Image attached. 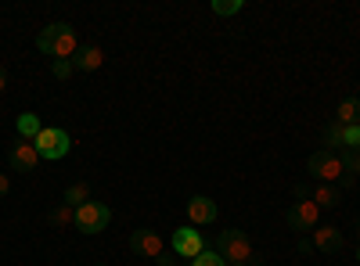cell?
<instances>
[{"instance_id":"1","label":"cell","mask_w":360,"mask_h":266,"mask_svg":"<svg viewBox=\"0 0 360 266\" xmlns=\"http://www.w3.org/2000/svg\"><path fill=\"white\" fill-rule=\"evenodd\" d=\"M37 47H40L44 54H51L54 62H69V58L79 51V40H76V29H72V25L51 22L44 33L37 36Z\"/></svg>"},{"instance_id":"2","label":"cell","mask_w":360,"mask_h":266,"mask_svg":"<svg viewBox=\"0 0 360 266\" xmlns=\"http://www.w3.org/2000/svg\"><path fill=\"white\" fill-rule=\"evenodd\" d=\"M217 252L227 259V266H249L256 248H252V238L245 230H224L220 241H217Z\"/></svg>"},{"instance_id":"3","label":"cell","mask_w":360,"mask_h":266,"mask_svg":"<svg viewBox=\"0 0 360 266\" xmlns=\"http://www.w3.org/2000/svg\"><path fill=\"white\" fill-rule=\"evenodd\" d=\"M310 173L317 176L321 184H335V180H349V173H346V162L339 152H317L310 155Z\"/></svg>"},{"instance_id":"4","label":"cell","mask_w":360,"mask_h":266,"mask_svg":"<svg viewBox=\"0 0 360 266\" xmlns=\"http://www.w3.org/2000/svg\"><path fill=\"white\" fill-rule=\"evenodd\" d=\"M108 220H112V209L105 201H83L79 209H76V230L79 234H101L105 227H108Z\"/></svg>"},{"instance_id":"5","label":"cell","mask_w":360,"mask_h":266,"mask_svg":"<svg viewBox=\"0 0 360 266\" xmlns=\"http://www.w3.org/2000/svg\"><path fill=\"white\" fill-rule=\"evenodd\" d=\"M33 144H37L40 159H51V162H54V159H65L69 147H72V140H69V133H65L62 126H44Z\"/></svg>"},{"instance_id":"6","label":"cell","mask_w":360,"mask_h":266,"mask_svg":"<svg viewBox=\"0 0 360 266\" xmlns=\"http://www.w3.org/2000/svg\"><path fill=\"white\" fill-rule=\"evenodd\" d=\"M173 252H176V259H198L202 252H205V234L198 230V227H180V230H173Z\"/></svg>"},{"instance_id":"7","label":"cell","mask_w":360,"mask_h":266,"mask_svg":"<svg viewBox=\"0 0 360 266\" xmlns=\"http://www.w3.org/2000/svg\"><path fill=\"white\" fill-rule=\"evenodd\" d=\"M335 147H342V152H360V123H353V126L332 123L328 126V152H335Z\"/></svg>"},{"instance_id":"8","label":"cell","mask_w":360,"mask_h":266,"mask_svg":"<svg viewBox=\"0 0 360 266\" xmlns=\"http://www.w3.org/2000/svg\"><path fill=\"white\" fill-rule=\"evenodd\" d=\"M288 227H295V230H314V227H321V209H317L310 198L295 201L292 209H288Z\"/></svg>"},{"instance_id":"9","label":"cell","mask_w":360,"mask_h":266,"mask_svg":"<svg viewBox=\"0 0 360 266\" xmlns=\"http://www.w3.org/2000/svg\"><path fill=\"white\" fill-rule=\"evenodd\" d=\"M217 201L213 198H205V194H195L191 201H188V223L191 227H209V223H213L217 220Z\"/></svg>"},{"instance_id":"10","label":"cell","mask_w":360,"mask_h":266,"mask_svg":"<svg viewBox=\"0 0 360 266\" xmlns=\"http://www.w3.org/2000/svg\"><path fill=\"white\" fill-rule=\"evenodd\" d=\"M130 245H134V252H141V255H148V259H159V262H162V255H166V245H162V238H159L155 230H134Z\"/></svg>"},{"instance_id":"11","label":"cell","mask_w":360,"mask_h":266,"mask_svg":"<svg viewBox=\"0 0 360 266\" xmlns=\"http://www.w3.org/2000/svg\"><path fill=\"white\" fill-rule=\"evenodd\" d=\"M37 162H40V152H37L33 140H18L11 147V166L15 169H37Z\"/></svg>"},{"instance_id":"12","label":"cell","mask_w":360,"mask_h":266,"mask_svg":"<svg viewBox=\"0 0 360 266\" xmlns=\"http://www.w3.org/2000/svg\"><path fill=\"white\" fill-rule=\"evenodd\" d=\"M314 234V248H321V252H332V248H339L342 245V234H339V227H332V223H324V227H314L310 230Z\"/></svg>"},{"instance_id":"13","label":"cell","mask_w":360,"mask_h":266,"mask_svg":"<svg viewBox=\"0 0 360 266\" xmlns=\"http://www.w3.org/2000/svg\"><path fill=\"white\" fill-rule=\"evenodd\" d=\"M15 130H18V140H37L44 123H40V115L37 112H22L18 119H15Z\"/></svg>"},{"instance_id":"14","label":"cell","mask_w":360,"mask_h":266,"mask_svg":"<svg viewBox=\"0 0 360 266\" xmlns=\"http://www.w3.org/2000/svg\"><path fill=\"white\" fill-rule=\"evenodd\" d=\"M310 201H314L317 209L324 213V209H335V205L342 201V194L335 191V184H321V187H317V191L310 194Z\"/></svg>"},{"instance_id":"15","label":"cell","mask_w":360,"mask_h":266,"mask_svg":"<svg viewBox=\"0 0 360 266\" xmlns=\"http://www.w3.org/2000/svg\"><path fill=\"white\" fill-rule=\"evenodd\" d=\"M335 123H339V126H353V123H360V98H346V101H339V108H335Z\"/></svg>"},{"instance_id":"16","label":"cell","mask_w":360,"mask_h":266,"mask_svg":"<svg viewBox=\"0 0 360 266\" xmlns=\"http://www.w3.org/2000/svg\"><path fill=\"white\" fill-rule=\"evenodd\" d=\"M105 65V51L101 47H86L79 58H76V69H83V72H98Z\"/></svg>"},{"instance_id":"17","label":"cell","mask_w":360,"mask_h":266,"mask_svg":"<svg viewBox=\"0 0 360 266\" xmlns=\"http://www.w3.org/2000/svg\"><path fill=\"white\" fill-rule=\"evenodd\" d=\"M83 201H90V187H86V184H72V187L65 191V205H76V209H79Z\"/></svg>"},{"instance_id":"18","label":"cell","mask_w":360,"mask_h":266,"mask_svg":"<svg viewBox=\"0 0 360 266\" xmlns=\"http://www.w3.org/2000/svg\"><path fill=\"white\" fill-rule=\"evenodd\" d=\"M209 8H213V15H238L245 8V0H213Z\"/></svg>"},{"instance_id":"19","label":"cell","mask_w":360,"mask_h":266,"mask_svg":"<svg viewBox=\"0 0 360 266\" xmlns=\"http://www.w3.org/2000/svg\"><path fill=\"white\" fill-rule=\"evenodd\" d=\"M191 266H227V259H224L217 248H205L198 259H191Z\"/></svg>"},{"instance_id":"20","label":"cell","mask_w":360,"mask_h":266,"mask_svg":"<svg viewBox=\"0 0 360 266\" xmlns=\"http://www.w3.org/2000/svg\"><path fill=\"white\" fill-rule=\"evenodd\" d=\"M51 223L54 227H76V209H72V205H62V209H54V216H51Z\"/></svg>"},{"instance_id":"21","label":"cell","mask_w":360,"mask_h":266,"mask_svg":"<svg viewBox=\"0 0 360 266\" xmlns=\"http://www.w3.org/2000/svg\"><path fill=\"white\" fill-rule=\"evenodd\" d=\"M342 162H346L349 180H353V176H360V152H346V155H342Z\"/></svg>"},{"instance_id":"22","label":"cell","mask_w":360,"mask_h":266,"mask_svg":"<svg viewBox=\"0 0 360 266\" xmlns=\"http://www.w3.org/2000/svg\"><path fill=\"white\" fill-rule=\"evenodd\" d=\"M72 69H76V62H54V76H58V79H69Z\"/></svg>"},{"instance_id":"23","label":"cell","mask_w":360,"mask_h":266,"mask_svg":"<svg viewBox=\"0 0 360 266\" xmlns=\"http://www.w3.org/2000/svg\"><path fill=\"white\" fill-rule=\"evenodd\" d=\"M8 191H11V180H8L4 173H0V194H8Z\"/></svg>"},{"instance_id":"24","label":"cell","mask_w":360,"mask_h":266,"mask_svg":"<svg viewBox=\"0 0 360 266\" xmlns=\"http://www.w3.org/2000/svg\"><path fill=\"white\" fill-rule=\"evenodd\" d=\"M4 86H8V72H4V65H0V94H4Z\"/></svg>"},{"instance_id":"25","label":"cell","mask_w":360,"mask_h":266,"mask_svg":"<svg viewBox=\"0 0 360 266\" xmlns=\"http://www.w3.org/2000/svg\"><path fill=\"white\" fill-rule=\"evenodd\" d=\"M356 262H360V248H356Z\"/></svg>"}]
</instances>
